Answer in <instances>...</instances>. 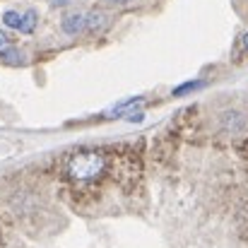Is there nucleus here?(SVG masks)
Listing matches in <instances>:
<instances>
[{
	"label": "nucleus",
	"mask_w": 248,
	"mask_h": 248,
	"mask_svg": "<svg viewBox=\"0 0 248 248\" xmlns=\"http://www.w3.org/2000/svg\"><path fill=\"white\" fill-rule=\"evenodd\" d=\"M51 2H53V5H68L70 0H51Z\"/></svg>",
	"instance_id": "11"
},
{
	"label": "nucleus",
	"mask_w": 248,
	"mask_h": 248,
	"mask_svg": "<svg viewBox=\"0 0 248 248\" xmlns=\"http://www.w3.org/2000/svg\"><path fill=\"white\" fill-rule=\"evenodd\" d=\"M61 27H63V31H65V34H70V36L80 34V31H84V15H80V12H73V15L63 17Z\"/></svg>",
	"instance_id": "4"
},
{
	"label": "nucleus",
	"mask_w": 248,
	"mask_h": 248,
	"mask_svg": "<svg viewBox=\"0 0 248 248\" xmlns=\"http://www.w3.org/2000/svg\"><path fill=\"white\" fill-rule=\"evenodd\" d=\"M111 2H128V0H111Z\"/></svg>",
	"instance_id": "12"
},
{
	"label": "nucleus",
	"mask_w": 248,
	"mask_h": 248,
	"mask_svg": "<svg viewBox=\"0 0 248 248\" xmlns=\"http://www.w3.org/2000/svg\"><path fill=\"white\" fill-rule=\"evenodd\" d=\"M241 46H244V48H246V51H248V31H246V34H244V39H241Z\"/></svg>",
	"instance_id": "10"
},
{
	"label": "nucleus",
	"mask_w": 248,
	"mask_h": 248,
	"mask_svg": "<svg viewBox=\"0 0 248 248\" xmlns=\"http://www.w3.org/2000/svg\"><path fill=\"white\" fill-rule=\"evenodd\" d=\"M219 123H222V130L229 135H244L248 130V118L241 111H224Z\"/></svg>",
	"instance_id": "2"
},
{
	"label": "nucleus",
	"mask_w": 248,
	"mask_h": 248,
	"mask_svg": "<svg viewBox=\"0 0 248 248\" xmlns=\"http://www.w3.org/2000/svg\"><path fill=\"white\" fill-rule=\"evenodd\" d=\"M200 87H205V82H202V80H193V82H183L181 87H176L171 94H173V96H183V94L195 92V89H200Z\"/></svg>",
	"instance_id": "8"
},
{
	"label": "nucleus",
	"mask_w": 248,
	"mask_h": 248,
	"mask_svg": "<svg viewBox=\"0 0 248 248\" xmlns=\"http://www.w3.org/2000/svg\"><path fill=\"white\" fill-rule=\"evenodd\" d=\"M7 46H10V44H7V34L0 29V51H2V48H7Z\"/></svg>",
	"instance_id": "9"
},
{
	"label": "nucleus",
	"mask_w": 248,
	"mask_h": 248,
	"mask_svg": "<svg viewBox=\"0 0 248 248\" xmlns=\"http://www.w3.org/2000/svg\"><path fill=\"white\" fill-rule=\"evenodd\" d=\"M22 58H24V56H22L15 46H7V48H2V51H0V61H2V63H7V65H22V63H24Z\"/></svg>",
	"instance_id": "5"
},
{
	"label": "nucleus",
	"mask_w": 248,
	"mask_h": 248,
	"mask_svg": "<svg viewBox=\"0 0 248 248\" xmlns=\"http://www.w3.org/2000/svg\"><path fill=\"white\" fill-rule=\"evenodd\" d=\"M2 22H5V27H10V29H17V31H19V27H22V15H19V12H15V10H7V12L2 15Z\"/></svg>",
	"instance_id": "7"
},
{
	"label": "nucleus",
	"mask_w": 248,
	"mask_h": 248,
	"mask_svg": "<svg viewBox=\"0 0 248 248\" xmlns=\"http://www.w3.org/2000/svg\"><path fill=\"white\" fill-rule=\"evenodd\" d=\"M106 24H108V17L101 10H92L89 15H84V31H89V34L101 31Z\"/></svg>",
	"instance_id": "3"
},
{
	"label": "nucleus",
	"mask_w": 248,
	"mask_h": 248,
	"mask_svg": "<svg viewBox=\"0 0 248 248\" xmlns=\"http://www.w3.org/2000/svg\"><path fill=\"white\" fill-rule=\"evenodd\" d=\"M108 166H111V162H108L106 152H101V150H80V152H73L65 159L63 173L75 186H94L108 173Z\"/></svg>",
	"instance_id": "1"
},
{
	"label": "nucleus",
	"mask_w": 248,
	"mask_h": 248,
	"mask_svg": "<svg viewBox=\"0 0 248 248\" xmlns=\"http://www.w3.org/2000/svg\"><path fill=\"white\" fill-rule=\"evenodd\" d=\"M36 22H39L36 10H27V12L22 15V27H19V31H22V34H31V31L36 29Z\"/></svg>",
	"instance_id": "6"
}]
</instances>
